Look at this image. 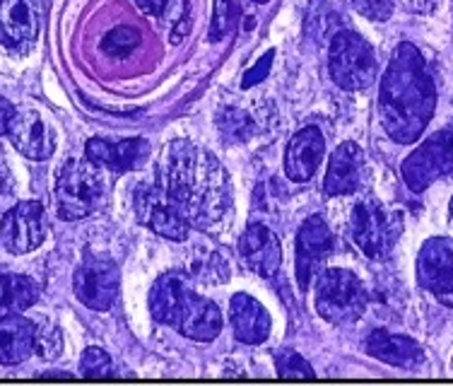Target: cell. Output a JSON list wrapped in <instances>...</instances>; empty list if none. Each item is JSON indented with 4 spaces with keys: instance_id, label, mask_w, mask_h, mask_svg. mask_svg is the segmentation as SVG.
<instances>
[{
    "instance_id": "obj_1",
    "label": "cell",
    "mask_w": 453,
    "mask_h": 386,
    "mask_svg": "<svg viewBox=\"0 0 453 386\" xmlns=\"http://www.w3.org/2000/svg\"><path fill=\"white\" fill-rule=\"evenodd\" d=\"M157 181L174 198L191 228L212 229L229 215V174L212 152L198 148L196 143L179 138L166 145Z\"/></svg>"
},
{
    "instance_id": "obj_2",
    "label": "cell",
    "mask_w": 453,
    "mask_h": 386,
    "mask_svg": "<svg viewBox=\"0 0 453 386\" xmlns=\"http://www.w3.org/2000/svg\"><path fill=\"white\" fill-rule=\"evenodd\" d=\"M436 106V85L425 56L410 42L395 46L379 89V114L393 143L410 145L425 133Z\"/></svg>"
},
{
    "instance_id": "obj_3",
    "label": "cell",
    "mask_w": 453,
    "mask_h": 386,
    "mask_svg": "<svg viewBox=\"0 0 453 386\" xmlns=\"http://www.w3.org/2000/svg\"><path fill=\"white\" fill-rule=\"evenodd\" d=\"M150 312L159 324L198 343L215 341L222 331V314L215 302L193 292L183 273H165L150 290Z\"/></svg>"
},
{
    "instance_id": "obj_4",
    "label": "cell",
    "mask_w": 453,
    "mask_h": 386,
    "mask_svg": "<svg viewBox=\"0 0 453 386\" xmlns=\"http://www.w3.org/2000/svg\"><path fill=\"white\" fill-rule=\"evenodd\" d=\"M109 176L92 159H68L56 179V212L61 220H82L102 208Z\"/></svg>"
},
{
    "instance_id": "obj_5",
    "label": "cell",
    "mask_w": 453,
    "mask_h": 386,
    "mask_svg": "<svg viewBox=\"0 0 453 386\" xmlns=\"http://www.w3.org/2000/svg\"><path fill=\"white\" fill-rule=\"evenodd\" d=\"M403 235V215L388 211L372 196L355 203L349 215V237L366 259H386Z\"/></svg>"
},
{
    "instance_id": "obj_6",
    "label": "cell",
    "mask_w": 453,
    "mask_h": 386,
    "mask_svg": "<svg viewBox=\"0 0 453 386\" xmlns=\"http://www.w3.org/2000/svg\"><path fill=\"white\" fill-rule=\"evenodd\" d=\"M366 290L355 273L342 268L319 271L316 309L331 324H352L366 312Z\"/></svg>"
},
{
    "instance_id": "obj_7",
    "label": "cell",
    "mask_w": 453,
    "mask_h": 386,
    "mask_svg": "<svg viewBox=\"0 0 453 386\" xmlns=\"http://www.w3.org/2000/svg\"><path fill=\"white\" fill-rule=\"evenodd\" d=\"M328 68L335 85L348 92L366 89L376 80L374 49L355 32H338L331 42Z\"/></svg>"
},
{
    "instance_id": "obj_8",
    "label": "cell",
    "mask_w": 453,
    "mask_h": 386,
    "mask_svg": "<svg viewBox=\"0 0 453 386\" xmlns=\"http://www.w3.org/2000/svg\"><path fill=\"white\" fill-rule=\"evenodd\" d=\"M453 174V123L419 143L403 162V181L410 191L422 193L436 179Z\"/></svg>"
},
{
    "instance_id": "obj_9",
    "label": "cell",
    "mask_w": 453,
    "mask_h": 386,
    "mask_svg": "<svg viewBox=\"0 0 453 386\" xmlns=\"http://www.w3.org/2000/svg\"><path fill=\"white\" fill-rule=\"evenodd\" d=\"M133 205H135L140 222L159 237L172 239V242H183L188 237V228H191L188 220L183 218L181 208L159 181L140 184L133 196Z\"/></svg>"
},
{
    "instance_id": "obj_10",
    "label": "cell",
    "mask_w": 453,
    "mask_h": 386,
    "mask_svg": "<svg viewBox=\"0 0 453 386\" xmlns=\"http://www.w3.org/2000/svg\"><path fill=\"white\" fill-rule=\"evenodd\" d=\"M46 212L44 205L36 201H22L15 208H10L0 220V242L10 254H29L36 246L44 244Z\"/></svg>"
},
{
    "instance_id": "obj_11",
    "label": "cell",
    "mask_w": 453,
    "mask_h": 386,
    "mask_svg": "<svg viewBox=\"0 0 453 386\" xmlns=\"http://www.w3.org/2000/svg\"><path fill=\"white\" fill-rule=\"evenodd\" d=\"M73 290H75V297L85 307L95 309V312H106L113 307V302L119 297V268L109 259L89 256L75 273Z\"/></svg>"
},
{
    "instance_id": "obj_12",
    "label": "cell",
    "mask_w": 453,
    "mask_h": 386,
    "mask_svg": "<svg viewBox=\"0 0 453 386\" xmlns=\"http://www.w3.org/2000/svg\"><path fill=\"white\" fill-rule=\"evenodd\" d=\"M42 27V0H0V46L25 53L35 46Z\"/></svg>"
},
{
    "instance_id": "obj_13",
    "label": "cell",
    "mask_w": 453,
    "mask_h": 386,
    "mask_svg": "<svg viewBox=\"0 0 453 386\" xmlns=\"http://www.w3.org/2000/svg\"><path fill=\"white\" fill-rule=\"evenodd\" d=\"M419 288L432 292L444 305H453V239H427L418 254Z\"/></svg>"
},
{
    "instance_id": "obj_14",
    "label": "cell",
    "mask_w": 453,
    "mask_h": 386,
    "mask_svg": "<svg viewBox=\"0 0 453 386\" xmlns=\"http://www.w3.org/2000/svg\"><path fill=\"white\" fill-rule=\"evenodd\" d=\"M331 251L333 235L326 220L321 215L306 218L296 232V282H299V288L309 290Z\"/></svg>"
},
{
    "instance_id": "obj_15",
    "label": "cell",
    "mask_w": 453,
    "mask_h": 386,
    "mask_svg": "<svg viewBox=\"0 0 453 386\" xmlns=\"http://www.w3.org/2000/svg\"><path fill=\"white\" fill-rule=\"evenodd\" d=\"M5 135L19 155H25L27 159H35V162H44L56 150V135H53L51 126L32 106L15 109Z\"/></svg>"
},
{
    "instance_id": "obj_16",
    "label": "cell",
    "mask_w": 453,
    "mask_h": 386,
    "mask_svg": "<svg viewBox=\"0 0 453 386\" xmlns=\"http://www.w3.org/2000/svg\"><path fill=\"white\" fill-rule=\"evenodd\" d=\"M365 181V152L357 143H342L331 155L323 193L326 196H349L357 193Z\"/></svg>"
},
{
    "instance_id": "obj_17",
    "label": "cell",
    "mask_w": 453,
    "mask_h": 386,
    "mask_svg": "<svg viewBox=\"0 0 453 386\" xmlns=\"http://www.w3.org/2000/svg\"><path fill=\"white\" fill-rule=\"evenodd\" d=\"M239 254L244 259V264L263 278L275 275L282 261V249H280L275 232L261 222H251L244 229V235L239 239Z\"/></svg>"
},
{
    "instance_id": "obj_18",
    "label": "cell",
    "mask_w": 453,
    "mask_h": 386,
    "mask_svg": "<svg viewBox=\"0 0 453 386\" xmlns=\"http://www.w3.org/2000/svg\"><path fill=\"white\" fill-rule=\"evenodd\" d=\"M323 152H326V141L323 133L316 126H306L302 131L292 135L285 150V174L288 179L302 184L309 181L316 174V169L321 165Z\"/></svg>"
},
{
    "instance_id": "obj_19",
    "label": "cell",
    "mask_w": 453,
    "mask_h": 386,
    "mask_svg": "<svg viewBox=\"0 0 453 386\" xmlns=\"http://www.w3.org/2000/svg\"><path fill=\"white\" fill-rule=\"evenodd\" d=\"M365 351L369 358L386 362L391 367L415 369L425 362V351L418 341L388 331H372L366 336Z\"/></svg>"
},
{
    "instance_id": "obj_20",
    "label": "cell",
    "mask_w": 453,
    "mask_h": 386,
    "mask_svg": "<svg viewBox=\"0 0 453 386\" xmlns=\"http://www.w3.org/2000/svg\"><path fill=\"white\" fill-rule=\"evenodd\" d=\"M85 155L88 159L102 165L104 169L111 172H128V169H138L150 155V145L145 138H126V141L109 143L102 138H92L85 145Z\"/></svg>"
},
{
    "instance_id": "obj_21",
    "label": "cell",
    "mask_w": 453,
    "mask_h": 386,
    "mask_svg": "<svg viewBox=\"0 0 453 386\" xmlns=\"http://www.w3.org/2000/svg\"><path fill=\"white\" fill-rule=\"evenodd\" d=\"M229 321L234 328L236 341L246 345H258L271 336V314L261 302L246 292H239L229 305Z\"/></svg>"
},
{
    "instance_id": "obj_22",
    "label": "cell",
    "mask_w": 453,
    "mask_h": 386,
    "mask_svg": "<svg viewBox=\"0 0 453 386\" xmlns=\"http://www.w3.org/2000/svg\"><path fill=\"white\" fill-rule=\"evenodd\" d=\"M36 345V324L19 312L0 319V365H19L32 358Z\"/></svg>"
},
{
    "instance_id": "obj_23",
    "label": "cell",
    "mask_w": 453,
    "mask_h": 386,
    "mask_svg": "<svg viewBox=\"0 0 453 386\" xmlns=\"http://www.w3.org/2000/svg\"><path fill=\"white\" fill-rule=\"evenodd\" d=\"M39 299V285L27 275L0 273V312H25Z\"/></svg>"
},
{
    "instance_id": "obj_24",
    "label": "cell",
    "mask_w": 453,
    "mask_h": 386,
    "mask_svg": "<svg viewBox=\"0 0 453 386\" xmlns=\"http://www.w3.org/2000/svg\"><path fill=\"white\" fill-rule=\"evenodd\" d=\"M140 42H142V36H140L135 27H113L111 32H106L104 39H102V53L109 56V58L121 61V58H128L138 49Z\"/></svg>"
},
{
    "instance_id": "obj_25",
    "label": "cell",
    "mask_w": 453,
    "mask_h": 386,
    "mask_svg": "<svg viewBox=\"0 0 453 386\" xmlns=\"http://www.w3.org/2000/svg\"><path fill=\"white\" fill-rule=\"evenodd\" d=\"M218 128L222 133L225 143H244L256 131V123H253V119L246 112L229 106L225 112H219Z\"/></svg>"
},
{
    "instance_id": "obj_26",
    "label": "cell",
    "mask_w": 453,
    "mask_h": 386,
    "mask_svg": "<svg viewBox=\"0 0 453 386\" xmlns=\"http://www.w3.org/2000/svg\"><path fill=\"white\" fill-rule=\"evenodd\" d=\"M191 275L201 282L229 281V264L218 251H203L191 261Z\"/></svg>"
},
{
    "instance_id": "obj_27",
    "label": "cell",
    "mask_w": 453,
    "mask_h": 386,
    "mask_svg": "<svg viewBox=\"0 0 453 386\" xmlns=\"http://www.w3.org/2000/svg\"><path fill=\"white\" fill-rule=\"evenodd\" d=\"M236 19H239V8L234 0H215V12H212V25H210V42H222L232 35Z\"/></svg>"
},
{
    "instance_id": "obj_28",
    "label": "cell",
    "mask_w": 453,
    "mask_h": 386,
    "mask_svg": "<svg viewBox=\"0 0 453 386\" xmlns=\"http://www.w3.org/2000/svg\"><path fill=\"white\" fill-rule=\"evenodd\" d=\"M275 367H278L280 377L288 379H309L314 377L311 365L295 351H278L275 352Z\"/></svg>"
},
{
    "instance_id": "obj_29",
    "label": "cell",
    "mask_w": 453,
    "mask_h": 386,
    "mask_svg": "<svg viewBox=\"0 0 453 386\" xmlns=\"http://www.w3.org/2000/svg\"><path fill=\"white\" fill-rule=\"evenodd\" d=\"M63 351V336L58 331V326H36V345L35 352L44 360H56Z\"/></svg>"
},
{
    "instance_id": "obj_30",
    "label": "cell",
    "mask_w": 453,
    "mask_h": 386,
    "mask_svg": "<svg viewBox=\"0 0 453 386\" xmlns=\"http://www.w3.org/2000/svg\"><path fill=\"white\" fill-rule=\"evenodd\" d=\"M80 369L85 377H111V358L102 348H88L80 358Z\"/></svg>"
},
{
    "instance_id": "obj_31",
    "label": "cell",
    "mask_w": 453,
    "mask_h": 386,
    "mask_svg": "<svg viewBox=\"0 0 453 386\" xmlns=\"http://www.w3.org/2000/svg\"><path fill=\"white\" fill-rule=\"evenodd\" d=\"M349 3L359 15L374 19V22H386L393 12V0H349Z\"/></svg>"
},
{
    "instance_id": "obj_32",
    "label": "cell",
    "mask_w": 453,
    "mask_h": 386,
    "mask_svg": "<svg viewBox=\"0 0 453 386\" xmlns=\"http://www.w3.org/2000/svg\"><path fill=\"white\" fill-rule=\"evenodd\" d=\"M273 58H275V51L265 53L261 61L256 63V68H251V71L246 73L244 82H242V88L246 89V88H253V85H258V82H261V80L268 75V71H271Z\"/></svg>"
},
{
    "instance_id": "obj_33",
    "label": "cell",
    "mask_w": 453,
    "mask_h": 386,
    "mask_svg": "<svg viewBox=\"0 0 453 386\" xmlns=\"http://www.w3.org/2000/svg\"><path fill=\"white\" fill-rule=\"evenodd\" d=\"M135 5H138L145 15H150V18H162L166 12L169 0H135Z\"/></svg>"
},
{
    "instance_id": "obj_34",
    "label": "cell",
    "mask_w": 453,
    "mask_h": 386,
    "mask_svg": "<svg viewBox=\"0 0 453 386\" xmlns=\"http://www.w3.org/2000/svg\"><path fill=\"white\" fill-rule=\"evenodd\" d=\"M403 8L410 10V12H419V15H427L436 8L439 0H401Z\"/></svg>"
},
{
    "instance_id": "obj_35",
    "label": "cell",
    "mask_w": 453,
    "mask_h": 386,
    "mask_svg": "<svg viewBox=\"0 0 453 386\" xmlns=\"http://www.w3.org/2000/svg\"><path fill=\"white\" fill-rule=\"evenodd\" d=\"M12 114H15V106L10 104L8 99H3V96H0V135H5V133H8V123L10 119H12Z\"/></svg>"
},
{
    "instance_id": "obj_36",
    "label": "cell",
    "mask_w": 453,
    "mask_h": 386,
    "mask_svg": "<svg viewBox=\"0 0 453 386\" xmlns=\"http://www.w3.org/2000/svg\"><path fill=\"white\" fill-rule=\"evenodd\" d=\"M449 220H451V228H453V198H451V205H449Z\"/></svg>"
},
{
    "instance_id": "obj_37",
    "label": "cell",
    "mask_w": 453,
    "mask_h": 386,
    "mask_svg": "<svg viewBox=\"0 0 453 386\" xmlns=\"http://www.w3.org/2000/svg\"><path fill=\"white\" fill-rule=\"evenodd\" d=\"M251 3H261L263 5V3H268V0H251Z\"/></svg>"
}]
</instances>
